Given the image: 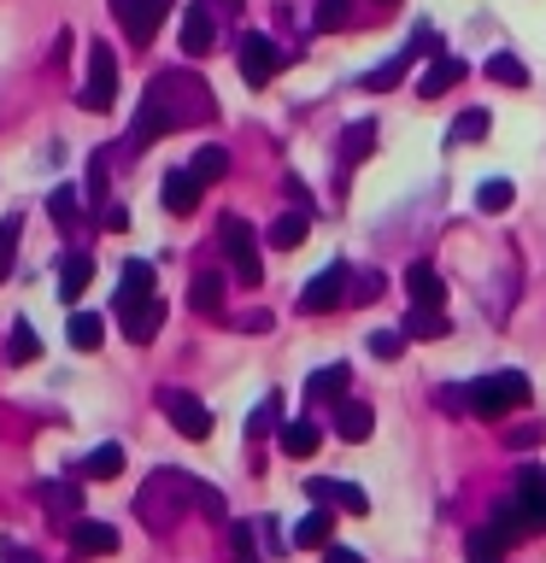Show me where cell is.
<instances>
[{"mask_svg": "<svg viewBox=\"0 0 546 563\" xmlns=\"http://www.w3.org/2000/svg\"><path fill=\"white\" fill-rule=\"evenodd\" d=\"M324 563H364L352 545H324Z\"/></svg>", "mask_w": 546, "mask_h": 563, "instance_id": "47", "label": "cell"}, {"mask_svg": "<svg viewBox=\"0 0 546 563\" xmlns=\"http://www.w3.org/2000/svg\"><path fill=\"white\" fill-rule=\"evenodd\" d=\"M352 264L347 258H335V264H324V271H317L306 288H299V311L306 317H324V311H335V306H347L352 299Z\"/></svg>", "mask_w": 546, "mask_h": 563, "instance_id": "3", "label": "cell"}, {"mask_svg": "<svg viewBox=\"0 0 546 563\" xmlns=\"http://www.w3.org/2000/svg\"><path fill=\"white\" fill-rule=\"evenodd\" d=\"M159 411L176 422V434H183V440H206L211 434V411L194 394H183V387H159Z\"/></svg>", "mask_w": 546, "mask_h": 563, "instance_id": "8", "label": "cell"}, {"mask_svg": "<svg viewBox=\"0 0 546 563\" xmlns=\"http://www.w3.org/2000/svg\"><path fill=\"white\" fill-rule=\"evenodd\" d=\"M376 153V118H359V123H347L341 130V147H335V165H364V158Z\"/></svg>", "mask_w": 546, "mask_h": 563, "instance_id": "13", "label": "cell"}, {"mask_svg": "<svg viewBox=\"0 0 546 563\" xmlns=\"http://www.w3.org/2000/svg\"><path fill=\"white\" fill-rule=\"evenodd\" d=\"M70 552H77V558H112L118 552V528L83 517L77 528H70Z\"/></svg>", "mask_w": 546, "mask_h": 563, "instance_id": "11", "label": "cell"}, {"mask_svg": "<svg viewBox=\"0 0 546 563\" xmlns=\"http://www.w3.org/2000/svg\"><path fill=\"white\" fill-rule=\"evenodd\" d=\"M223 7H241V0H223Z\"/></svg>", "mask_w": 546, "mask_h": 563, "instance_id": "51", "label": "cell"}, {"mask_svg": "<svg viewBox=\"0 0 546 563\" xmlns=\"http://www.w3.org/2000/svg\"><path fill=\"white\" fill-rule=\"evenodd\" d=\"M540 434H546L540 422H528V429H511V434H505V446H511V452H523V446H540Z\"/></svg>", "mask_w": 546, "mask_h": 563, "instance_id": "46", "label": "cell"}, {"mask_svg": "<svg viewBox=\"0 0 546 563\" xmlns=\"http://www.w3.org/2000/svg\"><path fill=\"white\" fill-rule=\"evenodd\" d=\"M141 299H153V264L130 258V264H123V282H118V317L130 306H141Z\"/></svg>", "mask_w": 546, "mask_h": 563, "instance_id": "18", "label": "cell"}, {"mask_svg": "<svg viewBox=\"0 0 546 563\" xmlns=\"http://www.w3.org/2000/svg\"><path fill=\"white\" fill-rule=\"evenodd\" d=\"M382 288H387L382 271H359V276H352V306H370V299H382Z\"/></svg>", "mask_w": 546, "mask_h": 563, "instance_id": "38", "label": "cell"}, {"mask_svg": "<svg viewBox=\"0 0 546 563\" xmlns=\"http://www.w3.org/2000/svg\"><path fill=\"white\" fill-rule=\"evenodd\" d=\"M118 470H123V446H112V440L83 457V475H88V482H112Z\"/></svg>", "mask_w": 546, "mask_h": 563, "instance_id": "30", "label": "cell"}, {"mask_svg": "<svg viewBox=\"0 0 546 563\" xmlns=\"http://www.w3.org/2000/svg\"><path fill=\"white\" fill-rule=\"evenodd\" d=\"M306 235H312V211L299 206V211H282V218L271 223V235H264V241H271L276 253H294V246L306 241Z\"/></svg>", "mask_w": 546, "mask_h": 563, "instance_id": "22", "label": "cell"}, {"mask_svg": "<svg viewBox=\"0 0 546 563\" xmlns=\"http://www.w3.org/2000/svg\"><path fill=\"white\" fill-rule=\"evenodd\" d=\"M370 422H376V411H370L364 399H341V405H335V434L352 440V446L370 440Z\"/></svg>", "mask_w": 546, "mask_h": 563, "instance_id": "21", "label": "cell"}, {"mask_svg": "<svg viewBox=\"0 0 546 563\" xmlns=\"http://www.w3.org/2000/svg\"><path fill=\"white\" fill-rule=\"evenodd\" d=\"M465 77H470V65H465V59H452V53H435L429 70L417 77V95H423V100H435V95H447V88H458Z\"/></svg>", "mask_w": 546, "mask_h": 563, "instance_id": "12", "label": "cell"}, {"mask_svg": "<svg viewBox=\"0 0 546 563\" xmlns=\"http://www.w3.org/2000/svg\"><path fill=\"white\" fill-rule=\"evenodd\" d=\"M0 558H7V563H42V558H35V552H24V545H12V540L0 545Z\"/></svg>", "mask_w": 546, "mask_h": 563, "instance_id": "48", "label": "cell"}, {"mask_svg": "<svg viewBox=\"0 0 546 563\" xmlns=\"http://www.w3.org/2000/svg\"><path fill=\"white\" fill-rule=\"evenodd\" d=\"M511 200H517V188H511L505 176H488V183L476 188V211H488V218L493 211H511Z\"/></svg>", "mask_w": 546, "mask_h": 563, "instance_id": "31", "label": "cell"}, {"mask_svg": "<svg viewBox=\"0 0 546 563\" xmlns=\"http://www.w3.org/2000/svg\"><path fill=\"white\" fill-rule=\"evenodd\" d=\"M188 170H194V176H200V183L211 188V183H223V176H229V153H223V147H200Z\"/></svg>", "mask_w": 546, "mask_h": 563, "instance_id": "35", "label": "cell"}, {"mask_svg": "<svg viewBox=\"0 0 546 563\" xmlns=\"http://www.w3.org/2000/svg\"><path fill=\"white\" fill-rule=\"evenodd\" d=\"M329 534H335V517H329V510H312V517H299V522H294L288 545H299V552H324Z\"/></svg>", "mask_w": 546, "mask_h": 563, "instance_id": "23", "label": "cell"}, {"mask_svg": "<svg viewBox=\"0 0 546 563\" xmlns=\"http://www.w3.org/2000/svg\"><path fill=\"white\" fill-rule=\"evenodd\" d=\"M112 18L123 24V35H130L135 47H153L159 24L171 18V0H112Z\"/></svg>", "mask_w": 546, "mask_h": 563, "instance_id": "6", "label": "cell"}, {"mask_svg": "<svg viewBox=\"0 0 546 563\" xmlns=\"http://www.w3.org/2000/svg\"><path fill=\"white\" fill-rule=\"evenodd\" d=\"M276 411H282V399L271 394V399H264L259 411H253V422H247V434H264V429H276Z\"/></svg>", "mask_w": 546, "mask_h": 563, "instance_id": "43", "label": "cell"}, {"mask_svg": "<svg viewBox=\"0 0 546 563\" xmlns=\"http://www.w3.org/2000/svg\"><path fill=\"white\" fill-rule=\"evenodd\" d=\"M200 176H194V170H171L165 176V194H159V200H165V211H176V218H188V211L194 206H200Z\"/></svg>", "mask_w": 546, "mask_h": 563, "instance_id": "19", "label": "cell"}, {"mask_svg": "<svg viewBox=\"0 0 546 563\" xmlns=\"http://www.w3.org/2000/svg\"><path fill=\"white\" fill-rule=\"evenodd\" d=\"M329 505H341V510H352V517H364L370 510V499H364V487H352V482H335V499Z\"/></svg>", "mask_w": 546, "mask_h": 563, "instance_id": "42", "label": "cell"}, {"mask_svg": "<svg viewBox=\"0 0 546 563\" xmlns=\"http://www.w3.org/2000/svg\"><path fill=\"white\" fill-rule=\"evenodd\" d=\"M382 7H400V0H382Z\"/></svg>", "mask_w": 546, "mask_h": 563, "instance_id": "50", "label": "cell"}, {"mask_svg": "<svg viewBox=\"0 0 546 563\" xmlns=\"http://www.w3.org/2000/svg\"><path fill=\"white\" fill-rule=\"evenodd\" d=\"M347 387H352V369H347V364H324V369H312L306 399H312V405H341Z\"/></svg>", "mask_w": 546, "mask_h": 563, "instance_id": "15", "label": "cell"}, {"mask_svg": "<svg viewBox=\"0 0 546 563\" xmlns=\"http://www.w3.org/2000/svg\"><path fill=\"white\" fill-rule=\"evenodd\" d=\"M236 65H241V77L253 82V88H264V82H271L282 65H288V47H276L271 35H259V30H253V35H241V53H236Z\"/></svg>", "mask_w": 546, "mask_h": 563, "instance_id": "7", "label": "cell"}, {"mask_svg": "<svg viewBox=\"0 0 546 563\" xmlns=\"http://www.w3.org/2000/svg\"><path fill=\"white\" fill-rule=\"evenodd\" d=\"M405 294H412V306H440V299H447V282H440V271L429 258H417L412 271H405Z\"/></svg>", "mask_w": 546, "mask_h": 563, "instance_id": "17", "label": "cell"}, {"mask_svg": "<svg viewBox=\"0 0 546 563\" xmlns=\"http://www.w3.org/2000/svg\"><path fill=\"white\" fill-rule=\"evenodd\" d=\"M276 446L288 452V457H312L317 446H324V429H317L312 417H288V422L276 429Z\"/></svg>", "mask_w": 546, "mask_h": 563, "instance_id": "16", "label": "cell"}, {"mask_svg": "<svg viewBox=\"0 0 546 563\" xmlns=\"http://www.w3.org/2000/svg\"><path fill=\"white\" fill-rule=\"evenodd\" d=\"M517 405H528V376L523 369H493V376H476L465 387V411L476 417H505V411H517Z\"/></svg>", "mask_w": 546, "mask_h": 563, "instance_id": "2", "label": "cell"}, {"mask_svg": "<svg viewBox=\"0 0 546 563\" xmlns=\"http://www.w3.org/2000/svg\"><path fill=\"white\" fill-rule=\"evenodd\" d=\"M412 59H417L412 47H405V53H394L387 65H376V70H370V77H364V88H370V95H376V88H394V82L405 77V65H412Z\"/></svg>", "mask_w": 546, "mask_h": 563, "instance_id": "37", "label": "cell"}, {"mask_svg": "<svg viewBox=\"0 0 546 563\" xmlns=\"http://www.w3.org/2000/svg\"><path fill=\"white\" fill-rule=\"evenodd\" d=\"M194 505H200L206 517H223V493H218V487H206V482H194Z\"/></svg>", "mask_w": 546, "mask_h": 563, "instance_id": "45", "label": "cell"}, {"mask_svg": "<svg viewBox=\"0 0 546 563\" xmlns=\"http://www.w3.org/2000/svg\"><path fill=\"white\" fill-rule=\"evenodd\" d=\"M35 499H42L53 517H83V493L65 487V482H42V487H35Z\"/></svg>", "mask_w": 546, "mask_h": 563, "instance_id": "27", "label": "cell"}, {"mask_svg": "<svg viewBox=\"0 0 546 563\" xmlns=\"http://www.w3.org/2000/svg\"><path fill=\"white\" fill-rule=\"evenodd\" d=\"M405 341H412L405 329H376V334H370V352H376V358H400Z\"/></svg>", "mask_w": 546, "mask_h": 563, "instance_id": "40", "label": "cell"}, {"mask_svg": "<svg viewBox=\"0 0 546 563\" xmlns=\"http://www.w3.org/2000/svg\"><path fill=\"white\" fill-rule=\"evenodd\" d=\"M42 358V334H35L30 323H12V341H7V364H30Z\"/></svg>", "mask_w": 546, "mask_h": 563, "instance_id": "34", "label": "cell"}, {"mask_svg": "<svg viewBox=\"0 0 546 563\" xmlns=\"http://www.w3.org/2000/svg\"><path fill=\"white\" fill-rule=\"evenodd\" d=\"M47 211H53V223H59V229H70V223H77V188H53Z\"/></svg>", "mask_w": 546, "mask_h": 563, "instance_id": "39", "label": "cell"}, {"mask_svg": "<svg viewBox=\"0 0 546 563\" xmlns=\"http://www.w3.org/2000/svg\"><path fill=\"white\" fill-rule=\"evenodd\" d=\"M211 47H218V18H211L206 0H194V7L183 12V53L188 59H206Z\"/></svg>", "mask_w": 546, "mask_h": 563, "instance_id": "9", "label": "cell"}, {"mask_svg": "<svg viewBox=\"0 0 546 563\" xmlns=\"http://www.w3.org/2000/svg\"><path fill=\"white\" fill-rule=\"evenodd\" d=\"M159 329H165V299H159V294H153V299H141V306H130V311H123V334H130L135 346H148V341H153Z\"/></svg>", "mask_w": 546, "mask_h": 563, "instance_id": "14", "label": "cell"}, {"mask_svg": "<svg viewBox=\"0 0 546 563\" xmlns=\"http://www.w3.org/2000/svg\"><path fill=\"white\" fill-rule=\"evenodd\" d=\"M482 70H488L493 82H505V88H528V65L517 59V53H493Z\"/></svg>", "mask_w": 546, "mask_h": 563, "instance_id": "32", "label": "cell"}, {"mask_svg": "<svg viewBox=\"0 0 546 563\" xmlns=\"http://www.w3.org/2000/svg\"><path fill=\"white\" fill-rule=\"evenodd\" d=\"M18 229H24L18 218H7V223H0V282L12 276V258H18Z\"/></svg>", "mask_w": 546, "mask_h": 563, "instance_id": "41", "label": "cell"}, {"mask_svg": "<svg viewBox=\"0 0 546 563\" xmlns=\"http://www.w3.org/2000/svg\"><path fill=\"white\" fill-rule=\"evenodd\" d=\"M517 505H523L528 528H535V534H546V470H535V464L517 470Z\"/></svg>", "mask_w": 546, "mask_h": 563, "instance_id": "10", "label": "cell"}, {"mask_svg": "<svg viewBox=\"0 0 546 563\" xmlns=\"http://www.w3.org/2000/svg\"><path fill=\"white\" fill-rule=\"evenodd\" d=\"M352 24V0H317V12H312V30H347Z\"/></svg>", "mask_w": 546, "mask_h": 563, "instance_id": "36", "label": "cell"}, {"mask_svg": "<svg viewBox=\"0 0 546 563\" xmlns=\"http://www.w3.org/2000/svg\"><path fill=\"white\" fill-rule=\"evenodd\" d=\"M488 130H493V118L482 106H470V112L452 118V147H476V141H488Z\"/></svg>", "mask_w": 546, "mask_h": 563, "instance_id": "28", "label": "cell"}, {"mask_svg": "<svg viewBox=\"0 0 546 563\" xmlns=\"http://www.w3.org/2000/svg\"><path fill=\"white\" fill-rule=\"evenodd\" d=\"M112 100H118V59H112L106 42H95L88 47V82H83L77 106H88V112H112Z\"/></svg>", "mask_w": 546, "mask_h": 563, "instance_id": "5", "label": "cell"}, {"mask_svg": "<svg viewBox=\"0 0 546 563\" xmlns=\"http://www.w3.org/2000/svg\"><path fill=\"white\" fill-rule=\"evenodd\" d=\"M500 558H505V540L493 534V528H476L465 540V563H500Z\"/></svg>", "mask_w": 546, "mask_h": 563, "instance_id": "33", "label": "cell"}, {"mask_svg": "<svg viewBox=\"0 0 546 563\" xmlns=\"http://www.w3.org/2000/svg\"><path fill=\"white\" fill-rule=\"evenodd\" d=\"M229 540H236V563H259V552H253V528H247V522L229 528Z\"/></svg>", "mask_w": 546, "mask_h": 563, "instance_id": "44", "label": "cell"}, {"mask_svg": "<svg viewBox=\"0 0 546 563\" xmlns=\"http://www.w3.org/2000/svg\"><path fill=\"white\" fill-rule=\"evenodd\" d=\"M188 306L200 311V317H218V311H223V276H218V271H200V276H194Z\"/></svg>", "mask_w": 546, "mask_h": 563, "instance_id": "25", "label": "cell"}, {"mask_svg": "<svg viewBox=\"0 0 546 563\" xmlns=\"http://www.w3.org/2000/svg\"><path fill=\"white\" fill-rule=\"evenodd\" d=\"M88 282H95V258H88V253H65V264H59V299H83Z\"/></svg>", "mask_w": 546, "mask_h": 563, "instance_id": "24", "label": "cell"}, {"mask_svg": "<svg viewBox=\"0 0 546 563\" xmlns=\"http://www.w3.org/2000/svg\"><path fill=\"white\" fill-rule=\"evenodd\" d=\"M400 329L412 334V341H447V334H452V317L440 311V306H412Z\"/></svg>", "mask_w": 546, "mask_h": 563, "instance_id": "20", "label": "cell"}, {"mask_svg": "<svg viewBox=\"0 0 546 563\" xmlns=\"http://www.w3.org/2000/svg\"><path fill=\"white\" fill-rule=\"evenodd\" d=\"M218 241H223V253H229V271H236L247 288H259L264 282V258H259V235L247 229L241 218H223L218 223Z\"/></svg>", "mask_w": 546, "mask_h": 563, "instance_id": "4", "label": "cell"}, {"mask_svg": "<svg viewBox=\"0 0 546 563\" xmlns=\"http://www.w3.org/2000/svg\"><path fill=\"white\" fill-rule=\"evenodd\" d=\"M488 528H493V534H500L505 545H517V540L528 534V517H523V505H517V499H505V505H493Z\"/></svg>", "mask_w": 546, "mask_h": 563, "instance_id": "26", "label": "cell"}, {"mask_svg": "<svg viewBox=\"0 0 546 563\" xmlns=\"http://www.w3.org/2000/svg\"><path fill=\"white\" fill-rule=\"evenodd\" d=\"M65 341L77 346V352H95V346L106 341V323H100L95 311H77V317H70V323H65Z\"/></svg>", "mask_w": 546, "mask_h": 563, "instance_id": "29", "label": "cell"}, {"mask_svg": "<svg viewBox=\"0 0 546 563\" xmlns=\"http://www.w3.org/2000/svg\"><path fill=\"white\" fill-rule=\"evenodd\" d=\"M211 112H218V100H211V88L194 70H159L148 82V95H141L135 123H130V153H141L148 141L171 135V130H194Z\"/></svg>", "mask_w": 546, "mask_h": 563, "instance_id": "1", "label": "cell"}, {"mask_svg": "<svg viewBox=\"0 0 546 563\" xmlns=\"http://www.w3.org/2000/svg\"><path fill=\"white\" fill-rule=\"evenodd\" d=\"M241 329H247V334H264V329H271V317H264V311H247Z\"/></svg>", "mask_w": 546, "mask_h": 563, "instance_id": "49", "label": "cell"}]
</instances>
